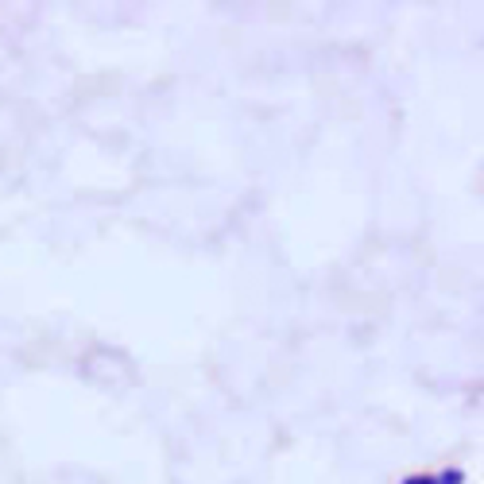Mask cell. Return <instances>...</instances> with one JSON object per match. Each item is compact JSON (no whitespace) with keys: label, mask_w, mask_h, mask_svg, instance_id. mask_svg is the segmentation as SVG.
Returning <instances> with one entry per match:
<instances>
[{"label":"cell","mask_w":484,"mask_h":484,"mask_svg":"<svg viewBox=\"0 0 484 484\" xmlns=\"http://www.w3.org/2000/svg\"><path fill=\"white\" fill-rule=\"evenodd\" d=\"M403 484H438V477H422V473H419V477H407Z\"/></svg>","instance_id":"6da1fadb"}]
</instances>
